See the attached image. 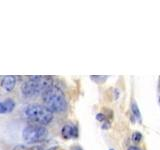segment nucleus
Masks as SVG:
<instances>
[{
    "mask_svg": "<svg viewBox=\"0 0 160 150\" xmlns=\"http://www.w3.org/2000/svg\"><path fill=\"white\" fill-rule=\"evenodd\" d=\"M42 99L44 106L52 113H61L67 109V100L63 90L54 83L42 94Z\"/></svg>",
    "mask_w": 160,
    "mask_h": 150,
    "instance_id": "obj_1",
    "label": "nucleus"
},
{
    "mask_svg": "<svg viewBox=\"0 0 160 150\" xmlns=\"http://www.w3.org/2000/svg\"><path fill=\"white\" fill-rule=\"evenodd\" d=\"M54 80L51 76H31L25 81L21 87L24 97H34L40 93H44L51 87Z\"/></svg>",
    "mask_w": 160,
    "mask_h": 150,
    "instance_id": "obj_2",
    "label": "nucleus"
},
{
    "mask_svg": "<svg viewBox=\"0 0 160 150\" xmlns=\"http://www.w3.org/2000/svg\"><path fill=\"white\" fill-rule=\"evenodd\" d=\"M24 114L29 120L41 126L48 125L53 120V113L44 105L40 104L28 105L24 110Z\"/></svg>",
    "mask_w": 160,
    "mask_h": 150,
    "instance_id": "obj_3",
    "label": "nucleus"
},
{
    "mask_svg": "<svg viewBox=\"0 0 160 150\" xmlns=\"http://www.w3.org/2000/svg\"><path fill=\"white\" fill-rule=\"evenodd\" d=\"M48 136V130L45 126L38 124H31L26 126L22 131V137L25 142L29 144H36L43 141Z\"/></svg>",
    "mask_w": 160,
    "mask_h": 150,
    "instance_id": "obj_4",
    "label": "nucleus"
},
{
    "mask_svg": "<svg viewBox=\"0 0 160 150\" xmlns=\"http://www.w3.org/2000/svg\"><path fill=\"white\" fill-rule=\"evenodd\" d=\"M61 135L64 139L76 138L78 137V129L76 126L70 124H65L61 129Z\"/></svg>",
    "mask_w": 160,
    "mask_h": 150,
    "instance_id": "obj_5",
    "label": "nucleus"
},
{
    "mask_svg": "<svg viewBox=\"0 0 160 150\" xmlns=\"http://www.w3.org/2000/svg\"><path fill=\"white\" fill-rule=\"evenodd\" d=\"M16 83H17V79L15 76H12V75L5 76L1 80V86L3 87L5 91H7V92H11L14 89Z\"/></svg>",
    "mask_w": 160,
    "mask_h": 150,
    "instance_id": "obj_6",
    "label": "nucleus"
},
{
    "mask_svg": "<svg viewBox=\"0 0 160 150\" xmlns=\"http://www.w3.org/2000/svg\"><path fill=\"white\" fill-rule=\"evenodd\" d=\"M15 107V102L12 99H6L4 101H0V114L10 113L13 111Z\"/></svg>",
    "mask_w": 160,
    "mask_h": 150,
    "instance_id": "obj_7",
    "label": "nucleus"
},
{
    "mask_svg": "<svg viewBox=\"0 0 160 150\" xmlns=\"http://www.w3.org/2000/svg\"><path fill=\"white\" fill-rule=\"evenodd\" d=\"M131 111H132V114L133 116L136 118L139 122H141V113H140V110L138 108V105L136 102H132V105H131Z\"/></svg>",
    "mask_w": 160,
    "mask_h": 150,
    "instance_id": "obj_8",
    "label": "nucleus"
},
{
    "mask_svg": "<svg viewBox=\"0 0 160 150\" xmlns=\"http://www.w3.org/2000/svg\"><path fill=\"white\" fill-rule=\"evenodd\" d=\"M141 139H142V134L140 133V132L136 131V132H134L132 134V140H133V142L138 143V142L141 141Z\"/></svg>",
    "mask_w": 160,
    "mask_h": 150,
    "instance_id": "obj_9",
    "label": "nucleus"
},
{
    "mask_svg": "<svg viewBox=\"0 0 160 150\" xmlns=\"http://www.w3.org/2000/svg\"><path fill=\"white\" fill-rule=\"evenodd\" d=\"M96 120H98V121H100V122L105 121V115L103 113H98L96 115Z\"/></svg>",
    "mask_w": 160,
    "mask_h": 150,
    "instance_id": "obj_10",
    "label": "nucleus"
},
{
    "mask_svg": "<svg viewBox=\"0 0 160 150\" xmlns=\"http://www.w3.org/2000/svg\"><path fill=\"white\" fill-rule=\"evenodd\" d=\"M27 150H45L42 146L40 145H34V146L31 147H27Z\"/></svg>",
    "mask_w": 160,
    "mask_h": 150,
    "instance_id": "obj_11",
    "label": "nucleus"
},
{
    "mask_svg": "<svg viewBox=\"0 0 160 150\" xmlns=\"http://www.w3.org/2000/svg\"><path fill=\"white\" fill-rule=\"evenodd\" d=\"M13 150H27V146H24V145H16Z\"/></svg>",
    "mask_w": 160,
    "mask_h": 150,
    "instance_id": "obj_12",
    "label": "nucleus"
},
{
    "mask_svg": "<svg viewBox=\"0 0 160 150\" xmlns=\"http://www.w3.org/2000/svg\"><path fill=\"white\" fill-rule=\"evenodd\" d=\"M109 127H110L109 122H105V123L102 125V128H103V129H107V128H109Z\"/></svg>",
    "mask_w": 160,
    "mask_h": 150,
    "instance_id": "obj_13",
    "label": "nucleus"
},
{
    "mask_svg": "<svg viewBox=\"0 0 160 150\" xmlns=\"http://www.w3.org/2000/svg\"><path fill=\"white\" fill-rule=\"evenodd\" d=\"M127 150H141L139 147H137V146H130V147H128V149Z\"/></svg>",
    "mask_w": 160,
    "mask_h": 150,
    "instance_id": "obj_14",
    "label": "nucleus"
},
{
    "mask_svg": "<svg viewBox=\"0 0 160 150\" xmlns=\"http://www.w3.org/2000/svg\"><path fill=\"white\" fill-rule=\"evenodd\" d=\"M47 150H61V149H59V147H52V148H49Z\"/></svg>",
    "mask_w": 160,
    "mask_h": 150,
    "instance_id": "obj_15",
    "label": "nucleus"
},
{
    "mask_svg": "<svg viewBox=\"0 0 160 150\" xmlns=\"http://www.w3.org/2000/svg\"><path fill=\"white\" fill-rule=\"evenodd\" d=\"M74 150H82L81 148H80V147H75V149Z\"/></svg>",
    "mask_w": 160,
    "mask_h": 150,
    "instance_id": "obj_16",
    "label": "nucleus"
},
{
    "mask_svg": "<svg viewBox=\"0 0 160 150\" xmlns=\"http://www.w3.org/2000/svg\"><path fill=\"white\" fill-rule=\"evenodd\" d=\"M109 150H114V149H113V148H110Z\"/></svg>",
    "mask_w": 160,
    "mask_h": 150,
    "instance_id": "obj_17",
    "label": "nucleus"
},
{
    "mask_svg": "<svg viewBox=\"0 0 160 150\" xmlns=\"http://www.w3.org/2000/svg\"><path fill=\"white\" fill-rule=\"evenodd\" d=\"M159 102H160V99H159Z\"/></svg>",
    "mask_w": 160,
    "mask_h": 150,
    "instance_id": "obj_18",
    "label": "nucleus"
}]
</instances>
